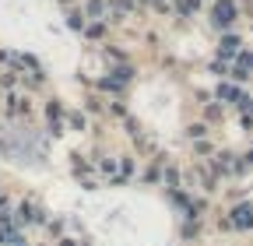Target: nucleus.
I'll return each mask as SVG.
<instances>
[{
	"label": "nucleus",
	"mask_w": 253,
	"mask_h": 246,
	"mask_svg": "<svg viewBox=\"0 0 253 246\" xmlns=\"http://www.w3.org/2000/svg\"><path fill=\"white\" fill-rule=\"evenodd\" d=\"M232 18H236V7H232V4H218V7H214V21H218V25H229Z\"/></svg>",
	"instance_id": "f257e3e1"
},
{
	"label": "nucleus",
	"mask_w": 253,
	"mask_h": 246,
	"mask_svg": "<svg viewBox=\"0 0 253 246\" xmlns=\"http://www.w3.org/2000/svg\"><path fill=\"white\" fill-rule=\"evenodd\" d=\"M250 222H253V211H250V207H236V211H232V225L246 229Z\"/></svg>",
	"instance_id": "f03ea898"
},
{
	"label": "nucleus",
	"mask_w": 253,
	"mask_h": 246,
	"mask_svg": "<svg viewBox=\"0 0 253 246\" xmlns=\"http://www.w3.org/2000/svg\"><path fill=\"white\" fill-rule=\"evenodd\" d=\"M0 211H4V197H0Z\"/></svg>",
	"instance_id": "7ed1b4c3"
}]
</instances>
